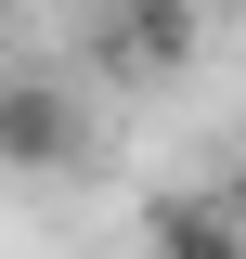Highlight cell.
<instances>
[{
  "mask_svg": "<svg viewBox=\"0 0 246 259\" xmlns=\"http://www.w3.org/2000/svg\"><path fill=\"white\" fill-rule=\"evenodd\" d=\"M104 65L182 78V65H194V0H104Z\"/></svg>",
  "mask_w": 246,
  "mask_h": 259,
  "instance_id": "2",
  "label": "cell"
},
{
  "mask_svg": "<svg viewBox=\"0 0 246 259\" xmlns=\"http://www.w3.org/2000/svg\"><path fill=\"white\" fill-rule=\"evenodd\" d=\"M0 39H13V0H0Z\"/></svg>",
  "mask_w": 246,
  "mask_h": 259,
  "instance_id": "4",
  "label": "cell"
},
{
  "mask_svg": "<svg viewBox=\"0 0 246 259\" xmlns=\"http://www.w3.org/2000/svg\"><path fill=\"white\" fill-rule=\"evenodd\" d=\"M233 207H208V194H182V207H155V246H233Z\"/></svg>",
  "mask_w": 246,
  "mask_h": 259,
  "instance_id": "3",
  "label": "cell"
},
{
  "mask_svg": "<svg viewBox=\"0 0 246 259\" xmlns=\"http://www.w3.org/2000/svg\"><path fill=\"white\" fill-rule=\"evenodd\" d=\"M91 156V104H78V78H52V65H0V168H26V182H52V168Z\"/></svg>",
  "mask_w": 246,
  "mask_h": 259,
  "instance_id": "1",
  "label": "cell"
}]
</instances>
